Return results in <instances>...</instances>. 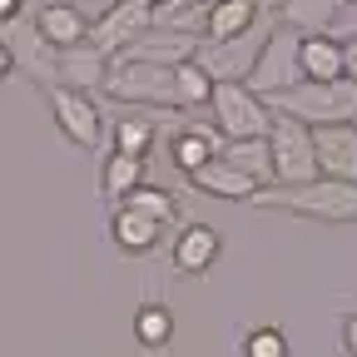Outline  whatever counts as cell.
<instances>
[{
  "label": "cell",
  "instance_id": "cell-1",
  "mask_svg": "<svg viewBox=\"0 0 357 357\" xmlns=\"http://www.w3.org/2000/svg\"><path fill=\"white\" fill-rule=\"evenodd\" d=\"M253 204L293 213V218H312V223H357V184H342V178H307L298 189H263Z\"/></svg>",
  "mask_w": 357,
  "mask_h": 357
},
{
  "label": "cell",
  "instance_id": "cell-2",
  "mask_svg": "<svg viewBox=\"0 0 357 357\" xmlns=\"http://www.w3.org/2000/svg\"><path fill=\"white\" fill-rule=\"evenodd\" d=\"M273 114L298 119L303 129H323V124H357V84L352 79H333V84H293L283 95L263 100Z\"/></svg>",
  "mask_w": 357,
  "mask_h": 357
},
{
  "label": "cell",
  "instance_id": "cell-3",
  "mask_svg": "<svg viewBox=\"0 0 357 357\" xmlns=\"http://www.w3.org/2000/svg\"><path fill=\"white\" fill-rule=\"evenodd\" d=\"M105 95L124 109H178L174 100V70L139 65V60H109Z\"/></svg>",
  "mask_w": 357,
  "mask_h": 357
},
{
  "label": "cell",
  "instance_id": "cell-4",
  "mask_svg": "<svg viewBox=\"0 0 357 357\" xmlns=\"http://www.w3.org/2000/svg\"><path fill=\"white\" fill-rule=\"evenodd\" d=\"M273 25H278V15H258V20H253L243 35H234V40H199V55H194L199 70H204L213 84H243Z\"/></svg>",
  "mask_w": 357,
  "mask_h": 357
},
{
  "label": "cell",
  "instance_id": "cell-5",
  "mask_svg": "<svg viewBox=\"0 0 357 357\" xmlns=\"http://www.w3.org/2000/svg\"><path fill=\"white\" fill-rule=\"evenodd\" d=\"M268 159H273V184L268 189H298L307 178H318V164H312V134L288 119V114H273L268 119Z\"/></svg>",
  "mask_w": 357,
  "mask_h": 357
},
{
  "label": "cell",
  "instance_id": "cell-6",
  "mask_svg": "<svg viewBox=\"0 0 357 357\" xmlns=\"http://www.w3.org/2000/svg\"><path fill=\"white\" fill-rule=\"evenodd\" d=\"M298 40H303V35L288 30V25H273V30H268V40H263V50H258V60H253V70H248L243 89H253L258 100H273V95H283V89L303 84Z\"/></svg>",
  "mask_w": 357,
  "mask_h": 357
},
{
  "label": "cell",
  "instance_id": "cell-7",
  "mask_svg": "<svg viewBox=\"0 0 357 357\" xmlns=\"http://www.w3.org/2000/svg\"><path fill=\"white\" fill-rule=\"evenodd\" d=\"M204 109H208V124L223 134V144L229 139H263L268 119H273V109L243 84H213V95H208Z\"/></svg>",
  "mask_w": 357,
  "mask_h": 357
},
{
  "label": "cell",
  "instance_id": "cell-8",
  "mask_svg": "<svg viewBox=\"0 0 357 357\" xmlns=\"http://www.w3.org/2000/svg\"><path fill=\"white\" fill-rule=\"evenodd\" d=\"M45 105H50L55 129L65 134L75 149H100L105 144V114H100V105L89 95H75V89L50 84V89H45Z\"/></svg>",
  "mask_w": 357,
  "mask_h": 357
},
{
  "label": "cell",
  "instance_id": "cell-9",
  "mask_svg": "<svg viewBox=\"0 0 357 357\" xmlns=\"http://www.w3.org/2000/svg\"><path fill=\"white\" fill-rule=\"evenodd\" d=\"M184 119H174V109H124L105 124V139H109V154H129V159H144L149 164V149L164 129H178Z\"/></svg>",
  "mask_w": 357,
  "mask_h": 357
},
{
  "label": "cell",
  "instance_id": "cell-10",
  "mask_svg": "<svg viewBox=\"0 0 357 357\" xmlns=\"http://www.w3.org/2000/svg\"><path fill=\"white\" fill-rule=\"evenodd\" d=\"M149 15H154V0H114L105 15L89 20V45L114 60L129 40H139L149 30Z\"/></svg>",
  "mask_w": 357,
  "mask_h": 357
},
{
  "label": "cell",
  "instance_id": "cell-11",
  "mask_svg": "<svg viewBox=\"0 0 357 357\" xmlns=\"http://www.w3.org/2000/svg\"><path fill=\"white\" fill-rule=\"evenodd\" d=\"M307 134H312V164H318V178L357 184V124H323V129H307Z\"/></svg>",
  "mask_w": 357,
  "mask_h": 357
},
{
  "label": "cell",
  "instance_id": "cell-12",
  "mask_svg": "<svg viewBox=\"0 0 357 357\" xmlns=\"http://www.w3.org/2000/svg\"><path fill=\"white\" fill-rule=\"evenodd\" d=\"M35 40L45 45V50H75V45L89 40V15L79 6H70V0H50V6H40L35 20H30Z\"/></svg>",
  "mask_w": 357,
  "mask_h": 357
},
{
  "label": "cell",
  "instance_id": "cell-13",
  "mask_svg": "<svg viewBox=\"0 0 357 357\" xmlns=\"http://www.w3.org/2000/svg\"><path fill=\"white\" fill-rule=\"evenodd\" d=\"M194 55H199V40H194V35H178V30H159V25H149L139 40H129L114 60H139V65L174 70V65L194 60Z\"/></svg>",
  "mask_w": 357,
  "mask_h": 357
},
{
  "label": "cell",
  "instance_id": "cell-14",
  "mask_svg": "<svg viewBox=\"0 0 357 357\" xmlns=\"http://www.w3.org/2000/svg\"><path fill=\"white\" fill-rule=\"evenodd\" d=\"M218 253H223V234L213 229V223H184V229L174 234V273L204 278L218 263Z\"/></svg>",
  "mask_w": 357,
  "mask_h": 357
},
{
  "label": "cell",
  "instance_id": "cell-15",
  "mask_svg": "<svg viewBox=\"0 0 357 357\" xmlns=\"http://www.w3.org/2000/svg\"><path fill=\"white\" fill-rule=\"evenodd\" d=\"M105 70H109V55H100L89 40L55 55V84L75 89V95H89V100H95V89H105Z\"/></svg>",
  "mask_w": 357,
  "mask_h": 357
},
{
  "label": "cell",
  "instance_id": "cell-16",
  "mask_svg": "<svg viewBox=\"0 0 357 357\" xmlns=\"http://www.w3.org/2000/svg\"><path fill=\"white\" fill-rule=\"evenodd\" d=\"M218 154H223V134H218L208 119H184V124L169 134V159L184 169V174L204 169V164L218 159Z\"/></svg>",
  "mask_w": 357,
  "mask_h": 357
},
{
  "label": "cell",
  "instance_id": "cell-17",
  "mask_svg": "<svg viewBox=\"0 0 357 357\" xmlns=\"http://www.w3.org/2000/svg\"><path fill=\"white\" fill-rule=\"evenodd\" d=\"M189 184H194L199 194H208V199H223V204H253V199L263 194L248 174H238L234 164H223V159H208L204 169H194Z\"/></svg>",
  "mask_w": 357,
  "mask_h": 357
},
{
  "label": "cell",
  "instance_id": "cell-18",
  "mask_svg": "<svg viewBox=\"0 0 357 357\" xmlns=\"http://www.w3.org/2000/svg\"><path fill=\"white\" fill-rule=\"evenodd\" d=\"M109 238H114V248L129 253V258H149V253L159 248V238H164V223L134 213V208H124V204H114V213H109Z\"/></svg>",
  "mask_w": 357,
  "mask_h": 357
},
{
  "label": "cell",
  "instance_id": "cell-19",
  "mask_svg": "<svg viewBox=\"0 0 357 357\" xmlns=\"http://www.w3.org/2000/svg\"><path fill=\"white\" fill-rule=\"evenodd\" d=\"M298 70L307 84H333L342 79V45L333 35H303L298 40Z\"/></svg>",
  "mask_w": 357,
  "mask_h": 357
},
{
  "label": "cell",
  "instance_id": "cell-20",
  "mask_svg": "<svg viewBox=\"0 0 357 357\" xmlns=\"http://www.w3.org/2000/svg\"><path fill=\"white\" fill-rule=\"evenodd\" d=\"M129 333H134V342H139L144 352H164L174 342V307L169 303H154V298L139 303V307H134Z\"/></svg>",
  "mask_w": 357,
  "mask_h": 357
},
{
  "label": "cell",
  "instance_id": "cell-21",
  "mask_svg": "<svg viewBox=\"0 0 357 357\" xmlns=\"http://www.w3.org/2000/svg\"><path fill=\"white\" fill-rule=\"evenodd\" d=\"M337 10H342V0H283V6H278V25H288L298 35H328Z\"/></svg>",
  "mask_w": 357,
  "mask_h": 357
},
{
  "label": "cell",
  "instance_id": "cell-22",
  "mask_svg": "<svg viewBox=\"0 0 357 357\" xmlns=\"http://www.w3.org/2000/svg\"><path fill=\"white\" fill-rule=\"evenodd\" d=\"M263 10L253 0H208V15H204V40H234L243 35Z\"/></svg>",
  "mask_w": 357,
  "mask_h": 357
},
{
  "label": "cell",
  "instance_id": "cell-23",
  "mask_svg": "<svg viewBox=\"0 0 357 357\" xmlns=\"http://www.w3.org/2000/svg\"><path fill=\"white\" fill-rule=\"evenodd\" d=\"M139 184H149V178H144V159H129V154H105L100 159V194L109 204H124Z\"/></svg>",
  "mask_w": 357,
  "mask_h": 357
},
{
  "label": "cell",
  "instance_id": "cell-24",
  "mask_svg": "<svg viewBox=\"0 0 357 357\" xmlns=\"http://www.w3.org/2000/svg\"><path fill=\"white\" fill-rule=\"evenodd\" d=\"M218 159H223V164H234L238 174H248L258 189L273 184V159H268V139H229Z\"/></svg>",
  "mask_w": 357,
  "mask_h": 357
},
{
  "label": "cell",
  "instance_id": "cell-25",
  "mask_svg": "<svg viewBox=\"0 0 357 357\" xmlns=\"http://www.w3.org/2000/svg\"><path fill=\"white\" fill-rule=\"evenodd\" d=\"M208 95H213V79L199 70V60L174 65V100H178V109H204Z\"/></svg>",
  "mask_w": 357,
  "mask_h": 357
},
{
  "label": "cell",
  "instance_id": "cell-26",
  "mask_svg": "<svg viewBox=\"0 0 357 357\" xmlns=\"http://www.w3.org/2000/svg\"><path fill=\"white\" fill-rule=\"evenodd\" d=\"M124 208L144 213V218H154V223H169V218H174V194L159 189V184H139V189L124 199Z\"/></svg>",
  "mask_w": 357,
  "mask_h": 357
},
{
  "label": "cell",
  "instance_id": "cell-27",
  "mask_svg": "<svg viewBox=\"0 0 357 357\" xmlns=\"http://www.w3.org/2000/svg\"><path fill=\"white\" fill-rule=\"evenodd\" d=\"M243 357H288V333L278 323H263L243 337Z\"/></svg>",
  "mask_w": 357,
  "mask_h": 357
},
{
  "label": "cell",
  "instance_id": "cell-28",
  "mask_svg": "<svg viewBox=\"0 0 357 357\" xmlns=\"http://www.w3.org/2000/svg\"><path fill=\"white\" fill-rule=\"evenodd\" d=\"M328 35H333L337 45H352V40H357V6H347V0H342V10H337V20L328 25Z\"/></svg>",
  "mask_w": 357,
  "mask_h": 357
},
{
  "label": "cell",
  "instance_id": "cell-29",
  "mask_svg": "<svg viewBox=\"0 0 357 357\" xmlns=\"http://www.w3.org/2000/svg\"><path fill=\"white\" fill-rule=\"evenodd\" d=\"M337 333H342V357H357V312H347Z\"/></svg>",
  "mask_w": 357,
  "mask_h": 357
},
{
  "label": "cell",
  "instance_id": "cell-30",
  "mask_svg": "<svg viewBox=\"0 0 357 357\" xmlns=\"http://www.w3.org/2000/svg\"><path fill=\"white\" fill-rule=\"evenodd\" d=\"M25 15V0H0V25H15Z\"/></svg>",
  "mask_w": 357,
  "mask_h": 357
},
{
  "label": "cell",
  "instance_id": "cell-31",
  "mask_svg": "<svg viewBox=\"0 0 357 357\" xmlns=\"http://www.w3.org/2000/svg\"><path fill=\"white\" fill-rule=\"evenodd\" d=\"M342 79H352V84H357V40H352V45H342Z\"/></svg>",
  "mask_w": 357,
  "mask_h": 357
},
{
  "label": "cell",
  "instance_id": "cell-32",
  "mask_svg": "<svg viewBox=\"0 0 357 357\" xmlns=\"http://www.w3.org/2000/svg\"><path fill=\"white\" fill-rule=\"evenodd\" d=\"M10 70H15V50H10V45H6V40H0V79H6Z\"/></svg>",
  "mask_w": 357,
  "mask_h": 357
},
{
  "label": "cell",
  "instance_id": "cell-33",
  "mask_svg": "<svg viewBox=\"0 0 357 357\" xmlns=\"http://www.w3.org/2000/svg\"><path fill=\"white\" fill-rule=\"evenodd\" d=\"M154 6H169V10H194V6H208V0H154Z\"/></svg>",
  "mask_w": 357,
  "mask_h": 357
},
{
  "label": "cell",
  "instance_id": "cell-34",
  "mask_svg": "<svg viewBox=\"0 0 357 357\" xmlns=\"http://www.w3.org/2000/svg\"><path fill=\"white\" fill-rule=\"evenodd\" d=\"M253 6H258L263 15H278V6H283V0H253Z\"/></svg>",
  "mask_w": 357,
  "mask_h": 357
},
{
  "label": "cell",
  "instance_id": "cell-35",
  "mask_svg": "<svg viewBox=\"0 0 357 357\" xmlns=\"http://www.w3.org/2000/svg\"><path fill=\"white\" fill-rule=\"evenodd\" d=\"M347 6H357V0H347Z\"/></svg>",
  "mask_w": 357,
  "mask_h": 357
}]
</instances>
